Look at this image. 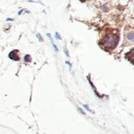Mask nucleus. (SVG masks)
<instances>
[{
    "label": "nucleus",
    "instance_id": "8",
    "mask_svg": "<svg viewBox=\"0 0 134 134\" xmlns=\"http://www.w3.org/2000/svg\"><path fill=\"white\" fill-rule=\"evenodd\" d=\"M66 64L69 65V68H72V64H71V63H70L69 61H66Z\"/></svg>",
    "mask_w": 134,
    "mask_h": 134
},
{
    "label": "nucleus",
    "instance_id": "2",
    "mask_svg": "<svg viewBox=\"0 0 134 134\" xmlns=\"http://www.w3.org/2000/svg\"><path fill=\"white\" fill-rule=\"evenodd\" d=\"M9 57L11 60L13 61H18L19 60V56H18V50H13L12 52L10 53Z\"/></svg>",
    "mask_w": 134,
    "mask_h": 134
},
{
    "label": "nucleus",
    "instance_id": "9",
    "mask_svg": "<svg viewBox=\"0 0 134 134\" xmlns=\"http://www.w3.org/2000/svg\"><path fill=\"white\" fill-rule=\"evenodd\" d=\"M64 53H66L67 57H69V54H68V51H67V50H64Z\"/></svg>",
    "mask_w": 134,
    "mask_h": 134
},
{
    "label": "nucleus",
    "instance_id": "10",
    "mask_svg": "<svg viewBox=\"0 0 134 134\" xmlns=\"http://www.w3.org/2000/svg\"><path fill=\"white\" fill-rule=\"evenodd\" d=\"M6 21H13L14 20L13 19H12V18H8V19H6Z\"/></svg>",
    "mask_w": 134,
    "mask_h": 134
},
{
    "label": "nucleus",
    "instance_id": "3",
    "mask_svg": "<svg viewBox=\"0 0 134 134\" xmlns=\"http://www.w3.org/2000/svg\"><path fill=\"white\" fill-rule=\"evenodd\" d=\"M47 36L49 37V40H50V42H51V44H52V46H53V47L54 48V50H55V52H58V49H57V47L56 46V45L54 44V42H53V41L52 40V38H51V36H50V35L48 33L47 34Z\"/></svg>",
    "mask_w": 134,
    "mask_h": 134
},
{
    "label": "nucleus",
    "instance_id": "5",
    "mask_svg": "<svg viewBox=\"0 0 134 134\" xmlns=\"http://www.w3.org/2000/svg\"><path fill=\"white\" fill-rule=\"evenodd\" d=\"M128 38L129 40L133 41V32H130L129 34H128Z\"/></svg>",
    "mask_w": 134,
    "mask_h": 134
},
{
    "label": "nucleus",
    "instance_id": "6",
    "mask_svg": "<svg viewBox=\"0 0 134 134\" xmlns=\"http://www.w3.org/2000/svg\"><path fill=\"white\" fill-rule=\"evenodd\" d=\"M83 107H84V108H85L86 110H87V111H91V112H93V111H91V110H90V109L88 108V105H87V104H84V105H83Z\"/></svg>",
    "mask_w": 134,
    "mask_h": 134
},
{
    "label": "nucleus",
    "instance_id": "4",
    "mask_svg": "<svg viewBox=\"0 0 134 134\" xmlns=\"http://www.w3.org/2000/svg\"><path fill=\"white\" fill-rule=\"evenodd\" d=\"M24 61L26 63H29L31 61V57L30 55H26V56L24 57Z\"/></svg>",
    "mask_w": 134,
    "mask_h": 134
},
{
    "label": "nucleus",
    "instance_id": "1",
    "mask_svg": "<svg viewBox=\"0 0 134 134\" xmlns=\"http://www.w3.org/2000/svg\"><path fill=\"white\" fill-rule=\"evenodd\" d=\"M118 42H119V38L116 35L114 34H110L107 35L104 39V46L108 47V48H115Z\"/></svg>",
    "mask_w": 134,
    "mask_h": 134
},
{
    "label": "nucleus",
    "instance_id": "7",
    "mask_svg": "<svg viewBox=\"0 0 134 134\" xmlns=\"http://www.w3.org/2000/svg\"><path fill=\"white\" fill-rule=\"evenodd\" d=\"M55 37H56L57 39H61V36H60V35H58L57 32L55 33Z\"/></svg>",
    "mask_w": 134,
    "mask_h": 134
}]
</instances>
